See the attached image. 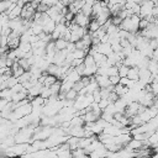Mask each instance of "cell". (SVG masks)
Here are the masks:
<instances>
[{"label":"cell","mask_w":158,"mask_h":158,"mask_svg":"<svg viewBox=\"0 0 158 158\" xmlns=\"http://www.w3.org/2000/svg\"><path fill=\"white\" fill-rule=\"evenodd\" d=\"M89 21H90V19L86 17V16H84L81 12L75 14V15H74V19H73V23L78 25L79 27H83V28H86V27H88Z\"/></svg>","instance_id":"cell-1"},{"label":"cell","mask_w":158,"mask_h":158,"mask_svg":"<svg viewBox=\"0 0 158 158\" xmlns=\"http://www.w3.org/2000/svg\"><path fill=\"white\" fill-rule=\"evenodd\" d=\"M93 4H94V1H85L84 5H83V7H81V10H80V12L84 16L89 17V19L91 17V7H93Z\"/></svg>","instance_id":"cell-2"},{"label":"cell","mask_w":158,"mask_h":158,"mask_svg":"<svg viewBox=\"0 0 158 158\" xmlns=\"http://www.w3.org/2000/svg\"><path fill=\"white\" fill-rule=\"evenodd\" d=\"M127 79L132 80V81H137L138 80V68L137 67H131L128 68V72H127Z\"/></svg>","instance_id":"cell-3"},{"label":"cell","mask_w":158,"mask_h":158,"mask_svg":"<svg viewBox=\"0 0 158 158\" xmlns=\"http://www.w3.org/2000/svg\"><path fill=\"white\" fill-rule=\"evenodd\" d=\"M99 28H100V25L96 22V20H94V19H90V21H89V25H88V27H86V31H88L89 33H93V32L98 31Z\"/></svg>","instance_id":"cell-4"},{"label":"cell","mask_w":158,"mask_h":158,"mask_svg":"<svg viewBox=\"0 0 158 158\" xmlns=\"http://www.w3.org/2000/svg\"><path fill=\"white\" fill-rule=\"evenodd\" d=\"M53 42H54L56 51H65L67 44H68V42H67V41L62 40V38H58V40H56V41H53Z\"/></svg>","instance_id":"cell-5"},{"label":"cell","mask_w":158,"mask_h":158,"mask_svg":"<svg viewBox=\"0 0 158 158\" xmlns=\"http://www.w3.org/2000/svg\"><path fill=\"white\" fill-rule=\"evenodd\" d=\"M84 89H85V93H86V94H93L95 90H98V89H99V86H98V84H96L95 79L93 78V79H91V81H90V83H89Z\"/></svg>","instance_id":"cell-6"},{"label":"cell","mask_w":158,"mask_h":158,"mask_svg":"<svg viewBox=\"0 0 158 158\" xmlns=\"http://www.w3.org/2000/svg\"><path fill=\"white\" fill-rule=\"evenodd\" d=\"M17 63H19V67L22 68L25 72H28L30 68H31V65H30V63H28V60H27L26 58H21V59H19Z\"/></svg>","instance_id":"cell-7"},{"label":"cell","mask_w":158,"mask_h":158,"mask_svg":"<svg viewBox=\"0 0 158 158\" xmlns=\"http://www.w3.org/2000/svg\"><path fill=\"white\" fill-rule=\"evenodd\" d=\"M14 4V1H0V14H5L11 5Z\"/></svg>","instance_id":"cell-8"},{"label":"cell","mask_w":158,"mask_h":158,"mask_svg":"<svg viewBox=\"0 0 158 158\" xmlns=\"http://www.w3.org/2000/svg\"><path fill=\"white\" fill-rule=\"evenodd\" d=\"M127 72H128V68L126 67V65H120L118 68H117V75H118V78H126L127 77Z\"/></svg>","instance_id":"cell-9"},{"label":"cell","mask_w":158,"mask_h":158,"mask_svg":"<svg viewBox=\"0 0 158 158\" xmlns=\"http://www.w3.org/2000/svg\"><path fill=\"white\" fill-rule=\"evenodd\" d=\"M77 96H78V93L73 89H70L69 91L65 93V100H68V101H74L77 99Z\"/></svg>","instance_id":"cell-10"},{"label":"cell","mask_w":158,"mask_h":158,"mask_svg":"<svg viewBox=\"0 0 158 158\" xmlns=\"http://www.w3.org/2000/svg\"><path fill=\"white\" fill-rule=\"evenodd\" d=\"M17 83H19V81H17V79H16V78H14V77H9V78L6 79L7 89H11V88H12V86H15Z\"/></svg>","instance_id":"cell-11"},{"label":"cell","mask_w":158,"mask_h":158,"mask_svg":"<svg viewBox=\"0 0 158 158\" xmlns=\"http://www.w3.org/2000/svg\"><path fill=\"white\" fill-rule=\"evenodd\" d=\"M148 25H149V22H148L147 20H144V19H139V22H138V31H143V30H146V28L148 27Z\"/></svg>","instance_id":"cell-12"},{"label":"cell","mask_w":158,"mask_h":158,"mask_svg":"<svg viewBox=\"0 0 158 158\" xmlns=\"http://www.w3.org/2000/svg\"><path fill=\"white\" fill-rule=\"evenodd\" d=\"M107 105H109V101H107L106 99H101V100L98 102V106H99V109H100L101 111H104V110L107 107Z\"/></svg>","instance_id":"cell-13"},{"label":"cell","mask_w":158,"mask_h":158,"mask_svg":"<svg viewBox=\"0 0 158 158\" xmlns=\"http://www.w3.org/2000/svg\"><path fill=\"white\" fill-rule=\"evenodd\" d=\"M118 81H120V78H118V75L109 77V83H110V85L115 86V85H117V84H118Z\"/></svg>","instance_id":"cell-14"},{"label":"cell","mask_w":158,"mask_h":158,"mask_svg":"<svg viewBox=\"0 0 158 158\" xmlns=\"http://www.w3.org/2000/svg\"><path fill=\"white\" fill-rule=\"evenodd\" d=\"M109 94H110V91L107 89H100V96H101V99H106L107 100Z\"/></svg>","instance_id":"cell-15"},{"label":"cell","mask_w":158,"mask_h":158,"mask_svg":"<svg viewBox=\"0 0 158 158\" xmlns=\"http://www.w3.org/2000/svg\"><path fill=\"white\" fill-rule=\"evenodd\" d=\"M79 158H89V156H86V154H83V156H80Z\"/></svg>","instance_id":"cell-16"}]
</instances>
